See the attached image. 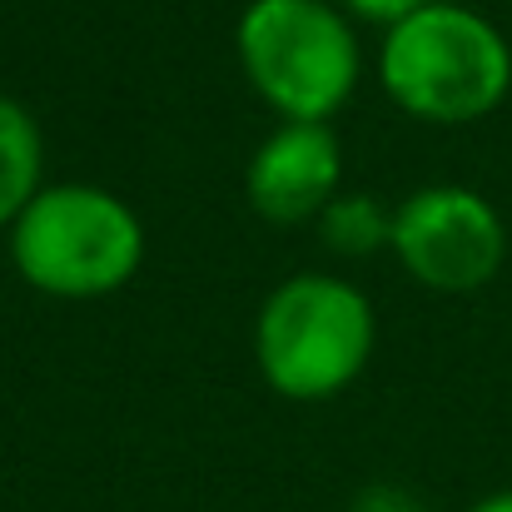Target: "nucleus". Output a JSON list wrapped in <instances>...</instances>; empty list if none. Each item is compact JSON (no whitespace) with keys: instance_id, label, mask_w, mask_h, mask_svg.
Masks as SVG:
<instances>
[{"instance_id":"nucleus-1","label":"nucleus","mask_w":512,"mask_h":512,"mask_svg":"<svg viewBox=\"0 0 512 512\" xmlns=\"http://www.w3.org/2000/svg\"><path fill=\"white\" fill-rule=\"evenodd\" d=\"M378 85L423 125H473L508 100L512 45L488 15L458 0H428L383 30Z\"/></svg>"},{"instance_id":"nucleus-2","label":"nucleus","mask_w":512,"mask_h":512,"mask_svg":"<svg viewBox=\"0 0 512 512\" xmlns=\"http://www.w3.org/2000/svg\"><path fill=\"white\" fill-rule=\"evenodd\" d=\"M10 264L45 299H105L140 274L145 224L100 184H45L10 224Z\"/></svg>"},{"instance_id":"nucleus-3","label":"nucleus","mask_w":512,"mask_h":512,"mask_svg":"<svg viewBox=\"0 0 512 512\" xmlns=\"http://www.w3.org/2000/svg\"><path fill=\"white\" fill-rule=\"evenodd\" d=\"M234 45L254 95L299 125H329L363 75L358 30L329 0H249Z\"/></svg>"},{"instance_id":"nucleus-4","label":"nucleus","mask_w":512,"mask_h":512,"mask_svg":"<svg viewBox=\"0 0 512 512\" xmlns=\"http://www.w3.org/2000/svg\"><path fill=\"white\" fill-rule=\"evenodd\" d=\"M373 304L334 274L284 279L254 319V363L264 383L289 403H324L373 358Z\"/></svg>"},{"instance_id":"nucleus-5","label":"nucleus","mask_w":512,"mask_h":512,"mask_svg":"<svg viewBox=\"0 0 512 512\" xmlns=\"http://www.w3.org/2000/svg\"><path fill=\"white\" fill-rule=\"evenodd\" d=\"M388 249L423 289L478 294L508 259V224L468 184H423L393 209Z\"/></svg>"},{"instance_id":"nucleus-6","label":"nucleus","mask_w":512,"mask_h":512,"mask_svg":"<svg viewBox=\"0 0 512 512\" xmlns=\"http://www.w3.org/2000/svg\"><path fill=\"white\" fill-rule=\"evenodd\" d=\"M343 150L329 125L284 120L249 160L244 194L259 219L269 224H309L339 194Z\"/></svg>"},{"instance_id":"nucleus-7","label":"nucleus","mask_w":512,"mask_h":512,"mask_svg":"<svg viewBox=\"0 0 512 512\" xmlns=\"http://www.w3.org/2000/svg\"><path fill=\"white\" fill-rule=\"evenodd\" d=\"M45 189V135L35 115L0 95V229L15 224V214Z\"/></svg>"},{"instance_id":"nucleus-8","label":"nucleus","mask_w":512,"mask_h":512,"mask_svg":"<svg viewBox=\"0 0 512 512\" xmlns=\"http://www.w3.org/2000/svg\"><path fill=\"white\" fill-rule=\"evenodd\" d=\"M314 224H319L324 244L348 259H368L393 244V209L378 194H334Z\"/></svg>"},{"instance_id":"nucleus-9","label":"nucleus","mask_w":512,"mask_h":512,"mask_svg":"<svg viewBox=\"0 0 512 512\" xmlns=\"http://www.w3.org/2000/svg\"><path fill=\"white\" fill-rule=\"evenodd\" d=\"M423 5L428 0H339V10L348 20H363V25H378V30H393L398 20H408Z\"/></svg>"},{"instance_id":"nucleus-10","label":"nucleus","mask_w":512,"mask_h":512,"mask_svg":"<svg viewBox=\"0 0 512 512\" xmlns=\"http://www.w3.org/2000/svg\"><path fill=\"white\" fill-rule=\"evenodd\" d=\"M348 512H428L413 493H403V488H393V483H373V488H363Z\"/></svg>"},{"instance_id":"nucleus-11","label":"nucleus","mask_w":512,"mask_h":512,"mask_svg":"<svg viewBox=\"0 0 512 512\" xmlns=\"http://www.w3.org/2000/svg\"><path fill=\"white\" fill-rule=\"evenodd\" d=\"M468 512H512V488H508V493H493V498H483L478 508H468Z\"/></svg>"}]
</instances>
